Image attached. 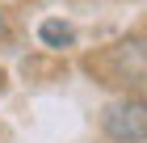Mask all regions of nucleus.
<instances>
[{
  "label": "nucleus",
  "instance_id": "obj_3",
  "mask_svg": "<svg viewBox=\"0 0 147 143\" xmlns=\"http://www.w3.org/2000/svg\"><path fill=\"white\" fill-rule=\"evenodd\" d=\"M0 34H4V13H0Z\"/></svg>",
  "mask_w": 147,
  "mask_h": 143
},
{
  "label": "nucleus",
  "instance_id": "obj_1",
  "mask_svg": "<svg viewBox=\"0 0 147 143\" xmlns=\"http://www.w3.org/2000/svg\"><path fill=\"white\" fill-rule=\"evenodd\" d=\"M101 135L109 143H147V101L118 97L101 110Z\"/></svg>",
  "mask_w": 147,
  "mask_h": 143
},
{
  "label": "nucleus",
  "instance_id": "obj_2",
  "mask_svg": "<svg viewBox=\"0 0 147 143\" xmlns=\"http://www.w3.org/2000/svg\"><path fill=\"white\" fill-rule=\"evenodd\" d=\"M38 42H42V46H55V51H63V46L76 42V30H71L67 21H59V17H46V21L38 25Z\"/></svg>",
  "mask_w": 147,
  "mask_h": 143
}]
</instances>
